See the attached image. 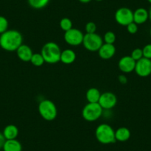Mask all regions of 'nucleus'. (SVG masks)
Segmentation results:
<instances>
[{
	"label": "nucleus",
	"mask_w": 151,
	"mask_h": 151,
	"mask_svg": "<svg viewBox=\"0 0 151 151\" xmlns=\"http://www.w3.org/2000/svg\"><path fill=\"white\" fill-rule=\"evenodd\" d=\"M86 33H94L96 31V24L93 22H89L85 24Z\"/></svg>",
	"instance_id": "a878e982"
},
{
	"label": "nucleus",
	"mask_w": 151,
	"mask_h": 151,
	"mask_svg": "<svg viewBox=\"0 0 151 151\" xmlns=\"http://www.w3.org/2000/svg\"><path fill=\"white\" fill-rule=\"evenodd\" d=\"M8 21L5 17L0 16V35L8 30Z\"/></svg>",
	"instance_id": "b1692460"
},
{
	"label": "nucleus",
	"mask_w": 151,
	"mask_h": 151,
	"mask_svg": "<svg viewBox=\"0 0 151 151\" xmlns=\"http://www.w3.org/2000/svg\"><path fill=\"white\" fill-rule=\"evenodd\" d=\"M98 103L103 110H110L116 105L117 97L112 92H104L101 94Z\"/></svg>",
	"instance_id": "9d476101"
},
{
	"label": "nucleus",
	"mask_w": 151,
	"mask_h": 151,
	"mask_svg": "<svg viewBox=\"0 0 151 151\" xmlns=\"http://www.w3.org/2000/svg\"><path fill=\"white\" fill-rule=\"evenodd\" d=\"M143 57L151 59V44H147L142 48Z\"/></svg>",
	"instance_id": "bb28decb"
},
{
	"label": "nucleus",
	"mask_w": 151,
	"mask_h": 151,
	"mask_svg": "<svg viewBox=\"0 0 151 151\" xmlns=\"http://www.w3.org/2000/svg\"><path fill=\"white\" fill-rule=\"evenodd\" d=\"M96 138L102 145H110L116 142L115 138V130L108 124H99L95 131Z\"/></svg>",
	"instance_id": "f03ea898"
},
{
	"label": "nucleus",
	"mask_w": 151,
	"mask_h": 151,
	"mask_svg": "<svg viewBox=\"0 0 151 151\" xmlns=\"http://www.w3.org/2000/svg\"><path fill=\"white\" fill-rule=\"evenodd\" d=\"M32 65L35 67H41L45 62L44 58L41 53H34L32 56L31 59L30 61Z\"/></svg>",
	"instance_id": "412c9836"
},
{
	"label": "nucleus",
	"mask_w": 151,
	"mask_h": 151,
	"mask_svg": "<svg viewBox=\"0 0 151 151\" xmlns=\"http://www.w3.org/2000/svg\"><path fill=\"white\" fill-rule=\"evenodd\" d=\"M76 54L72 49H65L61 53L60 62L65 65H70L76 61Z\"/></svg>",
	"instance_id": "2eb2a0df"
},
{
	"label": "nucleus",
	"mask_w": 151,
	"mask_h": 151,
	"mask_svg": "<svg viewBox=\"0 0 151 151\" xmlns=\"http://www.w3.org/2000/svg\"><path fill=\"white\" fill-rule=\"evenodd\" d=\"M84 34L79 29L71 28L70 30L65 32L64 39L68 45L70 46H79L82 44Z\"/></svg>",
	"instance_id": "0eeeda50"
},
{
	"label": "nucleus",
	"mask_w": 151,
	"mask_h": 151,
	"mask_svg": "<svg viewBox=\"0 0 151 151\" xmlns=\"http://www.w3.org/2000/svg\"><path fill=\"white\" fill-rule=\"evenodd\" d=\"M148 13H149V19L150 20V22H151V7L150 8L149 11H148Z\"/></svg>",
	"instance_id": "2f4dec72"
},
{
	"label": "nucleus",
	"mask_w": 151,
	"mask_h": 151,
	"mask_svg": "<svg viewBox=\"0 0 151 151\" xmlns=\"http://www.w3.org/2000/svg\"><path fill=\"white\" fill-rule=\"evenodd\" d=\"M136 62L130 56H124L119 61L118 66L120 70L124 73H130L135 70Z\"/></svg>",
	"instance_id": "9b49d317"
},
{
	"label": "nucleus",
	"mask_w": 151,
	"mask_h": 151,
	"mask_svg": "<svg viewBox=\"0 0 151 151\" xmlns=\"http://www.w3.org/2000/svg\"><path fill=\"white\" fill-rule=\"evenodd\" d=\"M114 18L119 24L126 27L133 22V12L128 8H120L116 11Z\"/></svg>",
	"instance_id": "6e6552de"
},
{
	"label": "nucleus",
	"mask_w": 151,
	"mask_h": 151,
	"mask_svg": "<svg viewBox=\"0 0 151 151\" xmlns=\"http://www.w3.org/2000/svg\"><path fill=\"white\" fill-rule=\"evenodd\" d=\"M119 82L122 85H125L127 83V78L125 75H119L118 77Z\"/></svg>",
	"instance_id": "c85d7f7f"
},
{
	"label": "nucleus",
	"mask_w": 151,
	"mask_h": 151,
	"mask_svg": "<svg viewBox=\"0 0 151 151\" xmlns=\"http://www.w3.org/2000/svg\"><path fill=\"white\" fill-rule=\"evenodd\" d=\"M61 50L59 45L53 42H49L43 45L41 50V54L42 55L46 63L56 64L60 62Z\"/></svg>",
	"instance_id": "7ed1b4c3"
},
{
	"label": "nucleus",
	"mask_w": 151,
	"mask_h": 151,
	"mask_svg": "<svg viewBox=\"0 0 151 151\" xmlns=\"http://www.w3.org/2000/svg\"><path fill=\"white\" fill-rule=\"evenodd\" d=\"M103 113L102 107L99 103H88L82 111L84 119L89 122H95L101 116Z\"/></svg>",
	"instance_id": "39448f33"
},
{
	"label": "nucleus",
	"mask_w": 151,
	"mask_h": 151,
	"mask_svg": "<svg viewBox=\"0 0 151 151\" xmlns=\"http://www.w3.org/2000/svg\"><path fill=\"white\" fill-rule=\"evenodd\" d=\"M116 47L114 45L104 43L98 50L99 56L104 60L112 59L116 53Z\"/></svg>",
	"instance_id": "f8f14e48"
},
{
	"label": "nucleus",
	"mask_w": 151,
	"mask_h": 151,
	"mask_svg": "<svg viewBox=\"0 0 151 151\" xmlns=\"http://www.w3.org/2000/svg\"><path fill=\"white\" fill-rule=\"evenodd\" d=\"M96 1H97V2H101V1H102V0H96Z\"/></svg>",
	"instance_id": "72a5a7b5"
},
{
	"label": "nucleus",
	"mask_w": 151,
	"mask_h": 151,
	"mask_svg": "<svg viewBox=\"0 0 151 151\" xmlns=\"http://www.w3.org/2000/svg\"><path fill=\"white\" fill-rule=\"evenodd\" d=\"M135 72L140 77H147L151 74V59L142 58L137 61L135 67Z\"/></svg>",
	"instance_id": "1a4fd4ad"
},
{
	"label": "nucleus",
	"mask_w": 151,
	"mask_h": 151,
	"mask_svg": "<svg viewBox=\"0 0 151 151\" xmlns=\"http://www.w3.org/2000/svg\"><path fill=\"white\" fill-rule=\"evenodd\" d=\"M16 52L19 59L24 62H30L33 54L32 49L28 45L24 44L22 45Z\"/></svg>",
	"instance_id": "ddd939ff"
},
{
	"label": "nucleus",
	"mask_w": 151,
	"mask_h": 151,
	"mask_svg": "<svg viewBox=\"0 0 151 151\" xmlns=\"http://www.w3.org/2000/svg\"><path fill=\"white\" fill-rule=\"evenodd\" d=\"M132 58L134 59L136 62L139 61L142 58H143V52H142V49L141 48H136L132 51L131 55H130Z\"/></svg>",
	"instance_id": "393cba45"
},
{
	"label": "nucleus",
	"mask_w": 151,
	"mask_h": 151,
	"mask_svg": "<svg viewBox=\"0 0 151 151\" xmlns=\"http://www.w3.org/2000/svg\"><path fill=\"white\" fill-rule=\"evenodd\" d=\"M103 44H104L103 39L96 33H85L84 36L82 45L88 51L98 52Z\"/></svg>",
	"instance_id": "423d86ee"
},
{
	"label": "nucleus",
	"mask_w": 151,
	"mask_h": 151,
	"mask_svg": "<svg viewBox=\"0 0 151 151\" xmlns=\"http://www.w3.org/2000/svg\"><path fill=\"white\" fill-rule=\"evenodd\" d=\"M116 36L113 31H107L104 33L103 38V41L104 42V43L113 45L116 42Z\"/></svg>",
	"instance_id": "5701e85b"
},
{
	"label": "nucleus",
	"mask_w": 151,
	"mask_h": 151,
	"mask_svg": "<svg viewBox=\"0 0 151 151\" xmlns=\"http://www.w3.org/2000/svg\"><path fill=\"white\" fill-rule=\"evenodd\" d=\"M38 111L43 119L48 122L53 121L58 115L56 104L50 99H44L40 101L38 106Z\"/></svg>",
	"instance_id": "20e7f679"
},
{
	"label": "nucleus",
	"mask_w": 151,
	"mask_h": 151,
	"mask_svg": "<svg viewBox=\"0 0 151 151\" xmlns=\"http://www.w3.org/2000/svg\"><path fill=\"white\" fill-rule=\"evenodd\" d=\"M149 19V13L147 10L144 8H137L133 12V22L136 24H142Z\"/></svg>",
	"instance_id": "4468645a"
},
{
	"label": "nucleus",
	"mask_w": 151,
	"mask_h": 151,
	"mask_svg": "<svg viewBox=\"0 0 151 151\" xmlns=\"http://www.w3.org/2000/svg\"><path fill=\"white\" fill-rule=\"evenodd\" d=\"M59 26H60V28L63 31L66 32L68 30H70L71 28H73V22L69 18L65 17V18H62L61 19L60 22H59Z\"/></svg>",
	"instance_id": "4be33fe9"
},
{
	"label": "nucleus",
	"mask_w": 151,
	"mask_h": 151,
	"mask_svg": "<svg viewBox=\"0 0 151 151\" xmlns=\"http://www.w3.org/2000/svg\"><path fill=\"white\" fill-rule=\"evenodd\" d=\"M147 2H149V3L151 4V0H147Z\"/></svg>",
	"instance_id": "473e14b6"
},
{
	"label": "nucleus",
	"mask_w": 151,
	"mask_h": 151,
	"mask_svg": "<svg viewBox=\"0 0 151 151\" xmlns=\"http://www.w3.org/2000/svg\"><path fill=\"white\" fill-rule=\"evenodd\" d=\"M79 1L80 2H82V3L86 4V3H89V2H91L92 0H79Z\"/></svg>",
	"instance_id": "7c9ffc66"
},
{
	"label": "nucleus",
	"mask_w": 151,
	"mask_h": 151,
	"mask_svg": "<svg viewBox=\"0 0 151 151\" xmlns=\"http://www.w3.org/2000/svg\"><path fill=\"white\" fill-rule=\"evenodd\" d=\"M131 133L130 130L126 127H120L115 130L116 140L120 142H127L130 139Z\"/></svg>",
	"instance_id": "dca6fc26"
},
{
	"label": "nucleus",
	"mask_w": 151,
	"mask_h": 151,
	"mask_svg": "<svg viewBox=\"0 0 151 151\" xmlns=\"http://www.w3.org/2000/svg\"><path fill=\"white\" fill-rule=\"evenodd\" d=\"M101 92L96 88H91L86 92V99L88 103H98L101 96Z\"/></svg>",
	"instance_id": "6ab92c4d"
},
{
	"label": "nucleus",
	"mask_w": 151,
	"mask_h": 151,
	"mask_svg": "<svg viewBox=\"0 0 151 151\" xmlns=\"http://www.w3.org/2000/svg\"><path fill=\"white\" fill-rule=\"evenodd\" d=\"M127 30L130 34H136L138 31V24L135 22H132L129 24L128 25L126 26Z\"/></svg>",
	"instance_id": "cd10ccee"
},
{
	"label": "nucleus",
	"mask_w": 151,
	"mask_h": 151,
	"mask_svg": "<svg viewBox=\"0 0 151 151\" xmlns=\"http://www.w3.org/2000/svg\"><path fill=\"white\" fill-rule=\"evenodd\" d=\"M22 42V34L17 30H8L0 35V47L6 51H17Z\"/></svg>",
	"instance_id": "f257e3e1"
},
{
	"label": "nucleus",
	"mask_w": 151,
	"mask_h": 151,
	"mask_svg": "<svg viewBox=\"0 0 151 151\" xmlns=\"http://www.w3.org/2000/svg\"><path fill=\"white\" fill-rule=\"evenodd\" d=\"M5 141H6V139H5V136H4L3 133L0 132V150L2 149L4 144H5Z\"/></svg>",
	"instance_id": "c756f323"
},
{
	"label": "nucleus",
	"mask_w": 151,
	"mask_h": 151,
	"mask_svg": "<svg viewBox=\"0 0 151 151\" xmlns=\"http://www.w3.org/2000/svg\"><path fill=\"white\" fill-rule=\"evenodd\" d=\"M2 133L6 140L17 139L19 135V129L14 124H8L4 128Z\"/></svg>",
	"instance_id": "f3484780"
},
{
	"label": "nucleus",
	"mask_w": 151,
	"mask_h": 151,
	"mask_svg": "<svg viewBox=\"0 0 151 151\" xmlns=\"http://www.w3.org/2000/svg\"><path fill=\"white\" fill-rule=\"evenodd\" d=\"M50 0H27L29 5L34 9H42L48 5Z\"/></svg>",
	"instance_id": "aec40b11"
},
{
	"label": "nucleus",
	"mask_w": 151,
	"mask_h": 151,
	"mask_svg": "<svg viewBox=\"0 0 151 151\" xmlns=\"http://www.w3.org/2000/svg\"><path fill=\"white\" fill-rule=\"evenodd\" d=\"M150 36H151V28H150Z\"/></svg>",
	"instance_id": "f704fd0d"
},
{
	"label": "nucleus",
	"mask_w": 151,
	"mask_h": 151,
	"mask_svg": "<svg viewBox=\"0 0 151 151\" xmlns=\"http://www.w3.org/2000/svg\"><path fill=\"white\" fill-rule=\"evenodd\" d=\"M2 150L3 151H22V145L17 139L6 140Z\"/></svg>",
	"instance_id": "a211bd4d"
}]
</instances>
